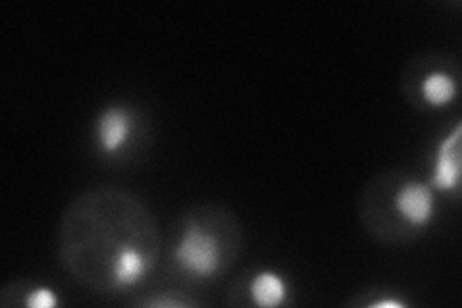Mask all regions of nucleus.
Instances as JSON below:
<instances>
[{"label": "nucleus", "instance_id": "obj_1", "mask_svg": "<svg viewBox=\"0 0 462 308\" xmlns=\"http://www.w3.org/2000/svg\"><path fill=\"white\" fill-rule=\"evenodd\" d=\"M173 260L189 275L210 277L220 270L222 247L210 231L191 224L173 248Z\"/></svg>", "mask_w": 462, "mask_h": 308}, {"label": "nucleus", "instance_id": "obj_2", "mask_svg": "<svg viewBox=\"0 0 462 308\" xmlns=\"http://www.w3.org/2000/svg\"><path fill=\"white\" fill-rule=\"evenodd\" d=\"M460 124L455 126L453 134L447 135L436 151V163H433L431 189L451 193L458 189L460 183Z\"/></svg>", "mask_w": 462, "mask_h": 308}, {"label": "nucleus", "instance_id": "obj_3", "mask_svg": "<svg viewBox=\"0 0 462 308\" xmlns=\"http://www.w3.org/2000/svg\"><path fill=\"white\" fill-rule=\"evenodd\" d=\"M395 207L409 226L424 228L431 222L433 214H436V199H433L431 187L418 182H409L399 191Z\"/></svg>", "mask_w": 462, "mask_h": 308}, {"label": "nucleus", "instance_id": "obj_4", "mask_svg": "<svg viewBox=\"0 0 462 308\" xmlns=\"http://www.w3.org/2000/svg\"><path fill=\"white\" fill-rule=\"evenodd\" d=\"M134 120L125 108H106L97 122V143L100 151L114 154L122 151L132 137Z\"/></svg>", "mask_w": 462, "mask_h": 308}, {"label": "nucleus", "instance_id": "obj_5", "mask_svg": "<svg viewBox=\"0 0 462 308\" xmlns=\"http://www.w3.org/2000/svg\"><path fill=\"white\" fill-rule=\"evenodd\" d=\"M149 274V258L134 247H125L112 262V282L116 287H134Z\"/></svg>", "mask_w": 462, "mask_h": 308}, {"label": "nucleus", "instance_id": "obj_6", "mask_svg": "<svg viewBox=\"0 0 462 308\" xmlns=\"http://www.w3.org/2000/svg\"><path fill=\"white\" fill-rule=\"evenodd\" d=\"M251 297L254 304L263 308H273L283 304L287 299V285L283 282V277L270 270L256 274L251 282Z\"/></svg>", "mask_w": 462, "mask_h": 308}, {"label": "nucleus", "instance_id": "obj_7", "mask_svg": "<svg viewBox=\"0 0 462 308\" xmlns=\"http://www.w3.org/2000/svg\"><path fill=\"white\" fill-rule=\"evenodd\" d=\"M422 97L430 107H447L457 98V81L445 71H431L422 83Z\"/></svg>", "mask_w": 462, "mask_h": 308}, {"label": "nucleus", "instance_id": "obj_8", "mask_svg": "<svg viewBox=\"0 0 462 308\" xmlns=\"http://www.w3.org/2000/svg\"><path fill=\"white\" fill-rule=\"evenodd\" d=\"M25 304L32 308H54L58 304V297L49 287H37L29 293Z\"/></svg>", "mask_w": 462, "mask_h": 308}]
</instances>
